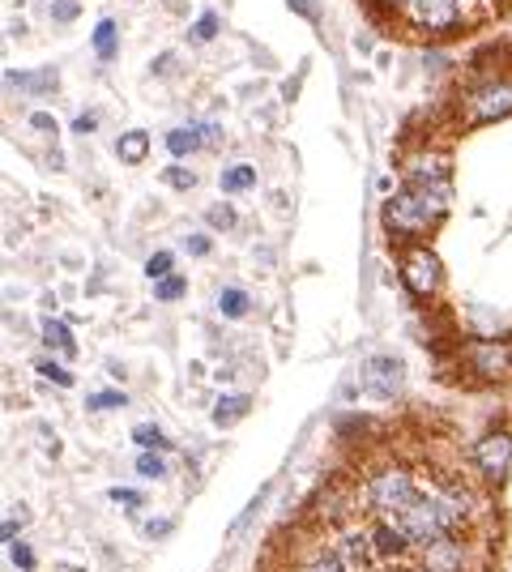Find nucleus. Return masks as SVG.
Here are the masks:
<instances>
[{"mask_svg":"<svg viewBox=\"0 0 512 572\" xmlns=\"http://www.w3.org/2000/svg\"><path fill=\"white\" fill-rule=\"evenodd\" d=\"M453 205V180H427V184H406L384 201V227L393 240H423L436 231V222Z\"/></svg>","mask_w":512,"mask_h":572,"instance_id":"obj_1","label":"nucleus"},{"mask_svg":"<svg viewBox=\"0 0 512 572\" xmlns=\"http://www.w3.org/2000/svg\"><path fill=\"white\" fill-rule=\"evenodd\" d=\"M406 22L410 35L423 39H453L461 30H470L487 18L483 0H410V5L397 13Z\"/></svg>","mask_w":512,"mask_h":572,"instance_id":"obj_2","label":"nucleus"},{"mask_svg":"<svg viewBox=\"0 0 512 572\" xmlns=\"http://www.w3.org/2000/svg\"><path fill=\"white\" fill-rule=\"evenodd\" d=\"M512 116V77H483L474 82L457 103V120L466 129H483V124H500Z\"/></svg>","mask_w":512,"mask_h":572,"instance_id":"obj_3","label":"nucleus"},{"mask_svg":"<svg viewBox=\"0 0 512 572\" xmlns=\"http://www.w3.org/2000/svg\"><path fill=\"white\" fill-rule=\"evenodd\" d=\"M414 496H419V483H414V474L406 466H384L367 479V504H372L380 517L402 513Z\"/></svg>","mask_w":512,"mask_h":572,"instance_id":"obj_4","label":"nucleus"},{"mask_svg":"<svg viewBox=\"0 0 512 572\" xmlns=\"http://www.w3.org/2000/svg\"><path fill=\"white\" fill-rule=\"evenodd\" d=\"M402 282L414 299H436L444 286V265L427 244H410L402 252Z\"/></svg>","mask_w":512,"mask_h":572,"instance_id":"obj_5","label":"nucleus"},{"mask_svg":"<svg viewBox=\"0 0 512 572\" xmlns=\"http://www.w3.org/2000/svg\"><path fill=\"white\" fill-rule=\"evenodd\" d=\"M359 385L367 397H376V402H393L406 385V363L397 355H367L359 368Z\"/></svg>","mask_w":512,"mask_h":572,"instance_id":"obj_6","label":"nucleus"},{"mask_svg":"<svg viewBox=\"0 0 512 572\" xmlns=\"http://www.w3.org/2000/svg\"><path fill=\"white\" fill-rule=\"evenodd\" d=\"M466 363L478 380H504L512 372V346L495 338H474L466 346Z\"/></svg>","mask_w":512,"mask_h":572,"instance_id":"obj_7","label":"nucleus"},{"mask_svg":"<svg viewBox=\"0 0 512 572\" xmlns=\"http://www.w3.org/2000/svg\"><path fill=\"white\" fill-rule=\"evenodd\" d=\"M474 466L483 479L504 483L512 470V432H487L483 440L474 444Z\"/></svg>","mask_w":512,"mask_h":572,"instance_id":"obj_8","label":"nucleus"},{"mask_svg":"<svg viewBox=\"0 0 512 572\" xmlns=\"http://www.w3.org/2000/svg\"><path fill=\"white\" fill-rule=\"evenodd\" d=\"M402 180L406 184H427V180H453V158L436 146H423V150H410L402 158Z\"/></svg>","mask_w":512,"mask_h":572,"instance_id":"obj_9","label":"nucleus"},{"mask_svg":"<svg viewBox=\"0 0 512 572\" xmlns=\"http://www.w3.org/2000/svg\"><path fill=\"white\" fill-rule=\"evenodd\" d=\"M466 547L457 543L453 534H444V538H436V543H427L423 547V560H419V568L423 572H466Z\"/></svg>","mask_w":512,"mask_h":572,"instance_id":"obj_10","label":"nucleus"},{"mask_svg":"<svg viewBox=\"0 0 512 572\" xmlns=\"http://www.w3.org/2000/svg\"><path fill=\"white\" fill-rule=\"evenodd\" d=\"M338 551H342V560L350 564V572H372V568L380 564V551H376L372 530H350V534H342Z\"/></svg>","mask_w":512,"mask_h":572,"instance_id":"obj_11","label":"nucleus"},{"mask_svg":"<svg viewBox=\"0 0 512 572\" xmlns=\"http://www.w3.org/2000/svg\"><path fill=\"white\" fill-rule=\"evenodd\" d=\"M355 513H359V496L350 487H342V483H333L325 496L316 500V517L329 521V526H342V521H350Z\"/></svg>","mask_w":512,"mask_h":572,"instance_id":"obj_12","label":"nucleus"},{"mask_svg":"<svg viewBox=\"0 0 512 572\" xmlns=\"http://www.w3.org/2000/svg\"><path fill=\"white\" fill-rule=\"evenodd\" d=\"M372 538H376V551H380V560H402V555L414 547L410 543V534L397 526L393 517H380V526H372Z\"/></svg>","mask_w":512,"mask_h":572,"instance_id":"obj_13","label":"nucleus"},{"mask_svg":"<svg viewBox=\"0 0 512 572\" xmlns=\"http://www.w3.org/2000/svg\"><path fill=\"white\" fill-rule=\"evenodd\" d=\"M5 82L13 90H26V94H35V99H43V94H52L60 86V77H56V69H39V73H9Z\"/></svg>","mask_w":512,"mask_h":572,"instance_id":"obj_14","label":"nucleus"},{"mask_svg":"<svg viewBox=\"0 0 512 572\" xmlns=\"http://www.w3.org/2000/svg\"><path fill=\"white\" fill-rule=\"evenodd\" d=\"M252 410V397L248 393H231V397H222V402L214 406V427H231L239 423Z\"/></svg>","mask_w":512,"mask_h":572,"instance_id":"obj_15","label":"nucleus"},{"mask_svg":"<svg viewBox=\"0 0 512 572\" xmlns=\"http://www.w3.org/2000/svg\"><path fill=\"white\" fill-rule=\"evenodd\" d=\"M218 312L227 316V321H239V316H248V312H252L248 291H239V286H227V291L218 295Z\"/></svg>","mask_w":512,"mask_h":572,"instance_id":"obj_16","label":"nucleus"},{"mask_svg":"<svg viewBox=\"0 0 512 572\" xmlns=\"http://www.w3.org/2000/svg\"><path fill=\"white\" fill-rule=\"evenodd\" d=\"M201 146H205L201 129H171V133H167V150H171L175 158H188V154H197Z\"/></svg>","mask_w":512,"mask_h":572,"instance_id":"obj_17","label":"nucleus"},{"mask_svg":"<svg viewBox=\"0 0 512 572\" xmlns=\"http://www.w3.org/2000/svg\"><path fill=\"white\" fill-rule=\"evenodd\" d=\"M116 154L124 158V163H146V154H150V137L146 133H124L120 141H116Z\"/></svg>","mask_w":512,"mask_h":572,"instance_id":"obj_18","label":"nucleus"},{"mask_svg":"<svg viewBox=\"0 0 512 572\" xmlns=\"http://www.w3.org/2000/svg\"><path fill=\"white\" fill-rule=\"evenodd\" d=\"M43 342L52 346V351H60L64 359L77 351V342H73V333H69V325H64V321H43Z\"/></svg>","mask_w":512,"mask_h":572,"instance_id":"obj_19","label":"nucleus"},{"mask_svg":"<svg viewBox=\"0 0 512 572\" xmlns=\"http://www.w3.org/2000/svg\"><path fill=\"white\" fill-rule=\"evenodd\" d=\"M116 47H120V30L111 18H103L94 26V52H99V60H116Z\"/></svg>","mask_w":512,"mask_h":572,"instance_id":"obj_20","label":"nucleus"},{"mask_svg":"<svg viewBox=\"0 0 512 572\" xmlns=\"http://www.w3.org/2000/svg\"><path fill=\"white\" fill-rule=\"evenodd\" d=\"M252 184H256V167H248V163H235L222 171V193H248Z\"/></svg>","mask_w":512,"mask_h":572,"instance_id":"obj_21","label":"nucleus"},{"mask_svg":"<svg viewBox=\"0 0 512 572\" xmlns=\"http://www.w3.org/2000/svg\"><path fill=\"white\" fill-rule=\"evenodd\" d=\"M299 572H350V564L342 560V551L333 547V551H320V555H312V560L303 564Z\"/></svg>","mask_w":512,"mask_h":572,"instance_id":"obj_22","label":"nucleus"},{"mask_svg":"<svg viewBox=\"0 0 512 572\" xmlns=\"http://www.w3.org/2000/svg\"><path fill=\"white\" fill-rule=\"evenodd\" d=\"M137 474H141V479H163V474H167V462H163V457H158L154 449H146V453L137 457Z\"/></svg>","mask_w":512,"mask_h":572,"instance_id":"obj_23","label":"nucleus"},{"mask_svg":"<svg viewBox=\"0 0 512 572\" xmlns=\"http://www.w3.org/2000/svg\"><path fill=\"white\" fill-rule=\"evenodd\" d=\"M205 222H210L214 231H231L235 227V210L227 201H218V205H210V210H205Z\"/></svg>","mask_w":512,"mask_h":572,"instance_id":"obj_24","label":"nucleus"},{"mask_svg":"<svg viewBox=\"0 0 512 572\" xmlns=\"http://www.w3.org/2000/svg\"><path fill=\"white\" fill-rule=\"evenodd\" d=\"M133 440L141 444V449H167V436H163V427H154V423H141Z\"/></svg>","mask_w":512,"mask_h":572,"instance_id":"obj_25","label":"nucleus"},{"mask_svg":"<svg viewBox=\"0 0 512 572\" xmlns=\"http://www.w3.org/2000/svg\"><path fill=\"white\" fill-rule=\"evenodd\" d=\"M218 13H201V18H197V26H192L188 30V35H192V43H210L214 35H218Z\"/></svg>","mask_w":512,"mask_h":572,"instance_id":"obj_26","label":"nucleus"},{"mask_svg":"<svg viewBox=\"0 0 512 572\" xmlns=\"http://www.w3.org/2000/svg\"><path fill=\"white\" fill-rule=\"evenodd\" d=\"M188 291V282L180 278V274H167V278H158V299H163V304H175V299H180Z\"/></svg>","mask_w":512,"mask_h":572,"instance_id":"obj_27","label":"nucleus"},{"mask_svg":"<svg viewBox=\"0 0 512 572\" xmlns=\"http://www.w3.org/2000/svg\"><path fill=\"white\" fill-rule=\"evenodd\" d=\"M39 376L56 380L60 389H69V385H73V372H69V368H60V363H52V359H43V363H39Z\"/></svg>","mask_w":512,"mask_h":572,"instance_id":"obj_28","label":"nucleus"},{"mask_svg":"<svg viewBox=\"0 0 512 572\" xmlns=\"http://www.w3.org/2000/svg\"><path fill=\"white\" fill-rule=\"evenodd\" d=\"M163 180H167L171 188H192V184H197V171H192V167H167Z\"/></svg>","mask_w":512,"mask_h":572,"instance_id":"obj_29","label":"nucleus"},{"mask_svg":"<svg viewBox=\"0 0 512 572\" xmlns=\"http://www.w3.org/2000/svg\"><path fill=\"white\" fill-rule=\"evenodd\" d=\"M171 265H175V257H171V252H154V257L146 261V274L158 282V278H167V274H171Z\"/></svg>","mask_w":512,"mask_h":572,"instance_id":"obj_30","label":"nucleus"},{"mask_svg":"<svg viewBox=\"0 0 512 572\" xmlns=\"http://www.w3.org/2000/svg\"><path fill=\"white\" fill-rule=\"evenodd\" d=\"M116 406H128V397L116 393V389H107V393H94L90 397V410H116Z\"/></svg>","mask_w":512,"mask_h":572,"instance_id":"obj_31","label":"nucleus"},{"mask_svg":"<svg viewBox=\"0 0 512 572\" xmlns=\"http://www.w3.org/2000/svg\"><path fill=\"white\" fill-rule=\"evenodd\" d=\"M9 555H13V564H18L22 572H35V551H30L26 543H9Z\"/></svg>","mask_w":512,"mask_h":572,"instance_id":"obj_32","label":"nucleus"},{"mask_svg":"<svg viewBox=\"0 0 512 572\" xmlns=\"http://www.w3.org/2000/svg\"><path fill=\"white\" fill-rule=\"evenodd\" d=\"M111 500L124 504V508H141V500H146V496H141V491H133V487H116V491H111Z\"/></svg>","mask_w":512,"mask_h":572,"instance_id":"obj_33","label":"nucleus"},{"mask_svg":"<svg viewBox=\"0 0 512 572\" xmlns=\"http://www.w3.org/2000/svg\"><path fill=\"white\" fill-rule=\"evenodd\" d=\"M286 5H291L299 18H308V22H320V5L316 0H286Z\"/></svg>","mask_w":512,"mask_h":572,"instance_id":"obj_34","label":"nucleus"},{"mask_svg":"<svg viewBox=\"0 0 512 572\" xmlns=\"http://www.w3.org/2000/svg\"><path fill=\"white\" fill-rule=\"evenodd\" d=\"M52 18H56V22H73V18H77V5H73V0H56V5H52Z\"/></svg>","mask_w":512,"mask_h":572,"instance_id":"obj_35","label":"nucleus"},{"mask_svg":"<svg viewBox=\"0 0 512 572\" xmlns=\"http://www.w3.org/2000/svg\"><path fill=\"white\" fill-rule=\"evenodd\" d=\"M184 248L192 252V257H205V252H210V235H188Z\"/></svg>","mask_w":512,"mask_h":572,"instance_id":"obj_36","label":"nucleus"},{"mask_svg":"<svg viewBox=\"0 0 512 572\" xmlns=\"http://www.w3.org/2000/svg\"><path fill=\"white\" fill-rule=\"evenodd\" d=\"M30 129H39V133H56V116H47V111H35V116H30Z\"/></svg>","mask_w":512,"mask_h":572,"instance_id":"obj_37","label":"nucleus"},{"mask_svg":"<svg viewBox=\"0 0 512 572\" xmlns=\"http://www.w3.org/2000/svg\"><path fill=\"white\" fill-rule=\"evenodd\" d=\"M94 129H99V116H94V111H90V116H77L73 120V133H94Z\"/></svg>","mask_w":512,"mask_h":572,"instance_id":"obj_38","label":"nucleus"},{"mask_svg":"<svg viewBox=\"0 0 512 572\" xmlns=\"http://www.w3.org/2000/svg\"><path fill=\"white\" fill-rule=\"evenodd\" d=\"M0 543H18V521H5V526H0Z\"/></svg>","mask_w":512,"mask_h":572,"instance_id":"obj_39","label":"nucleus"},{"mask_svg":"<svg viewBox=\"0 0 512 572\" xmlns=\"http://www.w3.org/2000/svg\"><path fill=\"white\" fill-rule=\"evenodd\" d=\"M376 5H380L384 13H402V9L410 5V0H376Z\"/></svg>","mask_w":512,"mask_h":572,"instance_id":"obj_40","label":"nucleus"},{"mask_svg":"<svg viewBox=\"0 0 512 572\" xmlns=\"http://www.w3.org/2000/svg\"><path fill=\"white\" fill-rule=\"evenodd\" d=\"M167 530H171V521H150V526H146V534H150V538H163Z\"/></svg>","mask_w":512,"mask_h":572,"instance_id":"obj_41","label":"nucleus"},{"mask_svg":"<svg viewBox=\"0 0 512 572\" xmlns=\"http://www.w3.org/2000/svg\"><path fill=\"white\" fill-rule=\"evenodd\" d=\"M167 5H175V0H167Z\"/></svg>","mask_w":512,"mask_h":572,"instance_id":"obj_42","label":"nucleus"}]
</instances>
